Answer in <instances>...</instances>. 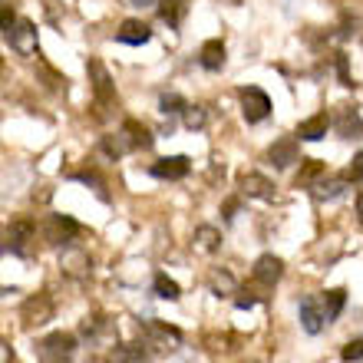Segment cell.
<instances>
[{"instance_id": "484cf974", "label": "cell", "mask_w": 363, "mask_h": 363, "mask_svg": "<svg viewBox=\"0 0 363 363\" xmlns=\"http://www.w3.org/2000/svg\"><path fill=\"white\" fill-rule=\"evenodd\" d=\"M344 304H347V291H344V287H334V291H327V297H324V314H327V324L340 317Z\"/></svg>"}, {"instance_id": "603a6c76", "label": "cell", "mask_w": 363, "mask_h": 363, "mask_svg": "<svg viewBox=\"0 0 363 363\" xmlns=\"http://www.w3.org/2000/svg\"><path fill=\"white\" fill-rule=\"evenodd\" d=\"M152 291H155V297H162V301H179L182 297V287L175 284L165 271H159V274L152 277Z\"/></svg>"}, {"instance_id": "4316f807", "label": "cell", "mask_w": 363, "mask_h": 363, "mask_svg": "<svg viewBox=\"0 0 363 363\" xmlns=\"http://www.w3.org/2000/svg\"><path fill=\"white\" fill-rule=\"evenodd\" d=\"M182 123H185V129H205V123H208V113H205V106H185V113H182Z\"/></svg>"}, {"instance_id": "d6986e66", "label": "cell", "mask_w": 363, "mask_h": 363, "mask_svg": "<svg viewBox=\"0 0 363 363\" xmlns=\"http://www.w3.org/2000/svg\"><path fill=\"white\" fill-rule=\"evenodd\" d=\"M208 287H211V294L215 297H231V294H238V281H235V274L231 271H211L208 277Z\"/></svg>"}, {"instance_id": "d590c367", "label": "cell", "mask_w": 363, "mask_h": 363, "mask_svg": "<svg viewBox=\"0 0 363 363\" xmlns=\"http://www.w3.org/2000/svg\"><path fill=\"white\" fill-rule=\"evenodd\" d=\"M0 363H13V350H10V344H0Z\"/></svg>"}, {"instance_id": "277c9868", "label": "cell", "mask_w": 363, "mask_h": 363, "mask_svg": "<svg viewBox=\"0 0 363 363\" xmlns=\"http://www.w3.org/2000/svg\"><path fill=\"white\" fill-rule=\"evenodd\" d=\"M238 96H241V116H245L248 123H261V119H268L271 99H268V93H264V89L245 86Z\"/></svg>"}, {"instance_id": "e0dca14e", "label": "cell", "mask_w": 363, "mask_h": 363, "mask_svg": "<svg viewBox=\"0 0 363 363\" xmlns=\"http://www.w3.org/2000/svg\"><path fill=\"white\" fill-rule=\"evenodd\" d=\"M199 63L208 69V73H218V69L225 67V43H221V40H205L199 50Z\"/></svg>"}, {"instance_id": "ac0fdd59", "label": "cell", "mask_w": 363, "mask_h": 363, "mask_svg": "<svg viewBox=\"0 0 363 363\" xmlns=\"http://www.w3.org/2000/svg\"><path fill=\"white\" fill-rule=\"evenodd\" d=\"M268 159L271 165H277V169H287V165H294L297 162V139H277L274 145L268 149Z\"/></svg>"}, {"instance_id": "74e56055", "label": "cell", "mask_w": 363, "mask_h": 363, "mask_svg": "<svg viewBox=\"0 0 363 363\" xmlns=\"http://www.w3.org/2000/svg\"><path fill=\"white\" fill-rule=\"evenodd\" d=\"M357 215H360V221H363V189L357 191Z\"/></svg>"}, {"instance_id": "d6a6232c", "label": "cell", "mask_w": 363, "mask_h": 363, "mask_svg": "<svg viewBox=\"0 0 363 363\" xmlns=\"http://www.w3.org/2000/svg\"><path fill=\"white\" fill-rule=\"evenodd\" d=\"M337 77H340V86H354V79H350V67H347L344 53H337Z\"/></svg>"}, {"instance_id": "cb8c5ba5", "label": "cell", "mask_w": 363, "mask_h": 363, "mask_svg": "<svg viewBox=\"0 0 363 363\" xmlns=\"http://www.w3.org/2000/svg\"><path fill=\"white\" fill-rule=\"evenodd\" d=\"M344 189H347L344 175H340V179H330V182H317V185H314V199L317 201H334V199H340V195H344Z\"/></svg>"}, {"instance_id": "5b68a950", "label": "cell", "mask_w": 363, "mask_h": 363, "mask_svg": "<svg viewBox=\"0 0 363 363\" xmlns=\"http://www.w3.org/2000/svg\"><path fill=\"white\" fill-rule=\"evenodd\" d=\"M145 330V344L155 347V350H175V347L182 344V330L179 327H169L162 324V320H149V324H143Z\"/></svg>"}, {"instance_id": "7a4b0ae2", "label": "cell", "mask_w": 363, "mask_h": 363, "mask_svg": "<svg viewBox=\"0 0 363 363\" xmlns=\"http://www.w3.org/2000/svg\"><path fill=\"white\" fill-rule=\"evenodd\" d=\"M60 271L67 277H73V281H83L93 271V258L79 245H67V248L60 251Z\"/></svg>"}, {"instance_id": "8fae6325", "label": "cell", "mask_w": 363, "mask_h": 363, "mask_svg": "<svg viewBox=\"0 0 363 363\" xmlns=\"http://www.w3.org/2000/svg\"><path fill=\"white\" fill-rule=\"evenodd\" d=\"M149 37H152V30L143 20H123V27L116 30V40L125 47H143V43H149Z\"/></svg>"}, {"instance_id": "836d02e7", "label": "cell", "mask_w": 363, "mask_h": 363, "mask_svg": "<svg viewBox=\"0 0 363 363\" xmlns=\"http://www.w3.org/2000/svg\"><path fill=\"white\" fill-rule=\"evenodd\" d=\"M13 20H17V17H13V7H10V4H7V7H4V33H10V30L17 27Z\"/></svg>"}, {"instance_id": "8992f818", "label": "cell", "mask_w": 363, "mask_h": 363, "mask_svg": "<svg viewBox=\"0 0 363 363\" xmlns=\"http://www.w3.org/2000/svg\"><path fill=\"white\" fill-rule=\"evenodd\" d=\"M33 238V221L30 218H13L4 231V251L10 255H27V241Z\"/></svg>"}, {"instance_id": "f1b7e54d", "label": "cell", "mask_w": 363, "mask_h": 363, "mask_svg": "<svg viewBox=\"0 0 363 363\" xmlns=\"http://www.w3.org/2000/svg\"><path fill=\"white\" fill-rule=\"evenodd\" d=\"M133 145H129V139H125V133H119V135H106L103 139V152L106 155H123V152H129Z\"/></svg>"}, {"instance_id": "2e32d148", "label": "cell", "mask_w": 363, "mask_h": 363, "mask_svg": "<svg viewBox=\"0 0 363 363\" xmlns=\"http://www.w3.org/2000/svg\"><path fill=\"white\" fill-rule=\"evenodd\" d=\"M327 129H330V116L317 113V116H311V119H304V123L297 125V139H304V143H320V139L327 135Z\"/></svg>"}, {"instance_id": "7402d4cb", "label": "cell", "mask_w": 363, "mask_h": 363, "mask_svg": "<svg viewBox=\"0 0 363 363\" xmlns=\"http://www.w3.org/2000/svg\"><path fill=\"white\" fill-rule=\"evenodd\" d=\"M185 10H189V0H162V4H159V17H162L169 27H179L182 17H185Z\"/></svg>"}, {"instance_id": "1f68e13d", "label": "cell", "mask_w": 363, "mask_h": 363, "mask_svg": "<svg viewBox=\"0 0 363 363\" xmlns=\"http://www.w3.org/2000/svg\"><path fill=\"white\" fill-rule=\"evenodd\" d=\"M344 179H347V182H357V179H363V152H357V155H354V162L347 165Z\"/></svg>"}, {"instance_id": "4dcf8cb0", "label": "cell", "mask_w": 363, "mask_h": 363, "mask_svg": "<svg viewBox=\"0 0 363 363\" xmlns=\"http://www.w3.org/2000/svg\"><path fill=\"white\" fill-rule=\"evenodd\" d=\"M340 357H344L347 363H354V360H363V337H357V340H350V344L340 350Z\"/></svg>"}, {"instance_id": "4fadbf2b", "label": "cell", "mask_w": 363, "mask_h": 363, "mask_svg": "<svg viewBox=\"0 0 363 363\" xmlns=\"http://www.w3.org/2000/svg\"><path fill=\"white\" fill-rule=\"evenodd\" d=\"M281 274H284V264H281V258H274V255H261L258 261H255V281L264 287H274L277 281H281Z\"/></svg>"}, {"instance_id": "44dd1931", "label": "cell", "mask_w": 363, "mask_h": 363, "mask_svg": "<svg viewBox=\"0 0 363 363\" xmlns=\"http://www.w3.org/2000/svg\"><path fill=\"white\" fill-rule=\"evenodd\" d=\"M123 133H125V139H129V145H133V149H149V145H152V133H149L145 125H139L135 119H125Z\"/></svg>"}, {"instance_id": "f35d334b", "label": "cell", "mask_w": 363, "mask_h": 363, "mask_svg": "<svg viewBox=\"0 0 363 363\" xmlns=\"http://www.w3.org/2000/svg\"><path fill=\"white\" fill-rule=\"evenodd\" d=\"M135 7H145V4H155V0H133Z\"/></svg>"}, {"instance_id": "9c48e42d", "label": "cell", "mask_w": 363, "mask_h": 363, "mask_svg": "<svg viewBox=\"0 0 363 363\" xmlns=\"http://www.w3.org/2000/svg\"><path fill=\"white\" fill-rule=\"evenodd\" d=\"M79 225L73 218H67V215H53V218L47 221V228H43V235H47L50 245H69V241L79 235Z\"/></svg>"}, {"instance_id": "ffe728a7", "label": "cell", "mask_w": 363, "mask_h": 363, "mask_svg": "<svg viewBox=\"0 0 363 363\" xmlns=\"http://www.w3.org/2000/svg\"><path fill=\"white\" fill-rule=\"evenodd\" d=\"M218 245H221V231L215 225H199L195 228V251L211 255V251H218Z\"/></svg>"}, {"instance_id": "9a60e30c", "label": "cell", "mask_w": 363, "mask_h": 363, "mask_svg": "<svg viewBox=\"0 0 363 363\" xmlns=\"http://www.w3.org/2000/svg\"><path fill=\"white\" fill-rule=\"evenodd\" d=\"M327 324V314L320 311V304H317L314 297H304L301 301V327H304L307 334H320Z\"/></svg>"}, {"instance_id": "5bb4252c", "label": "cell", "mask_w": 363, "mask_h": 363, "mask_svg": "<svg viewBox=\"0 0 363 363\" xmlns=\"http://www.w3.org/2000/svg\"><path fill=\"white\" fill-rule=\"evenodd\" d=\"M241 191L248 195V199H264V201H274V185H271L264 175H258V172H245L241 175Z\"/></svg>"}, {"instance_id": "7c38bea8", "label": "cell", "mask_w": 363, "mask_h": 363, "mask_svg": "<svg viewBox=\"0 0 363 363\" xmlns=\"http://www.w3.org/2000/svg\"><path fill=\"white\" fill-rule=\"evenodd\" d=\"M334 129L340 139H357V135H363L360 113H357L354 106H340V113H337V119H334Z\"/></svg>"}, {"instance_id": "e575fe53", "label": "cell", "mask_w": 363, "mask_h": 363, "mask_svg": "<svg viewBox=\"0 0 363 363\" xmlns=\"http://www.w3.org/2000/svg\"><path fill=\"white\" fill-rule=\"evenodd\" d=\"M235 304H238V307H241V311H248V307H255V304H258V297H251V294H248V291H245V294H241V297H238V301H235Z\"/></svg>"}, {"instance_id": "3957f363", "label": "cell", "mask_w": 363, "mask_h": 363, "mask_svg": "<svg viewBox=\"0 0 363 363\" xmlns=\"http://www.w3.org/2000/svg\"><path fill=\"white\" fill-rule=\"evenodd\" d=\"M77 350V337L73 334H50L43 344H40V360L43 363H69Z\"/></svg>"}, {"instance_id": "ba28073f", "label": "cell", "mask_w": 363, "mask_h": 363, "mask_svg": "<svg viewBox=\"0 0 363 363\" xmlns=\"http://www.w3.org/2000/svg\"><path fill=\"white\" fill-rule=\"evenodd\" d=\"M20 317H23V327L27 330H33V327H43L47 320H53V301L43 294L30 297L27 304H23V311H20Z\"/></svg>"}, {"instance_id": "8d00e7d4", "label": "cell", "mask_w": 363, "mask_h": 363, "mask_svg": "<svg viewBox=\"0 0 363 363\" xmlns=\"http://www.w3.org/2000/svg\"><path fill=\"white\" fill-rule=\"evenodd\" d=\"M235 211H238V201L231 199V201H228V205H225V218H228V221H231V218H235Z\"/></svg>"}, {"instance_id": "52a82bcc", "label": "cell", "mask_w": 363, "mask_h": 363, "mask_svg": "<svg viewBox=\"0 0 363 363\" xmlns=\"http://www.w3.org/2000/svg\"><path fill=\"white\" fill-rule=\"evenodd\" d=\"M7 43L20 57H33L37 53V27L30 20H17V27L7 33Z\"/></svg>"}, {"instance_id": "d4e9b609", "label": "cell", "mask_w": 363, "mask_h": 363, "mask_svg": "<svg viewBox=\"0 0 363 363\" xmlns=\"http://www.w3.org/2000/svg\"><path fill=\"white\" fill-rule=\"evenodd\" d=\"M324 162H317V159H304V165H301V172H297V189H311L320 175H324Z\"/></svg>"}, {"instance_id": "83f0119b", "label": "cell", "mask_w": 363, "mask_h": 363, "mask_svg": "<svg viewBox=\"0 0 363 363\" xmlns=\"http://www.w3.org/2000/svg\"><path fill=\"white\" fill-rule=\"evenodd\" d=\"M113 360L116 363H143L145 350H143V344H123V347H116Z\"/></svg>"}, {"instance_id": "f546056e", "label": "cell", "mask_w": 363, "mask_h": 363, "mask_svg": "<svg viewBox=\"0 0 363 363\" xmlns=\"http://www.w3.org/2000/svg\"><path fill=\"white\" fill-rule=\"evenodd\" d=\"M162 113L165 116H172V113H185V99H182V96H175V93H165L162 96Z\"/></svg>"}, {"instance_id": "30bf717a", "label": "cell", "mask_w": 363, "mask_h": 363, "mask_svg": "<svg viewBox=\"0 0 363 363\" xmlns=\"http://www.w3.org/2000/svg\"><path fill=\"white\" fill-rule=\"evenodd\" d=\"M149 172H152L155 179L179 182V179H185V175L191 172V162L185 159V155H169V159H159V162H152V169H149Z\"/></svg>"}, {"instance_id": "6da1fadb", "label": "cell", "mask_w": 363, "mask_h": 363, "mask_svg": "<svg viewBox=\"0 0 363 363\" xmlns=\"http://www.w3.org/2000/svg\"><path fill=\"white\" fill-rule=\"evenodd\" d=\"M89 79H93V99H96V109L99 116H106V109H113L116 106V89H113V79L106 73V67L99 60H89Z\"/></svg>"}]
</instances>
